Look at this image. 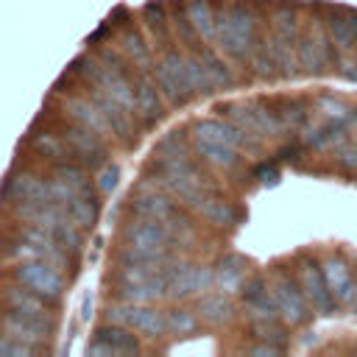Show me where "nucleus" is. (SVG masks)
Returning a JSON list of instances; mask_svg holds the SVG:
<instances>
[{"instance_id": "1", "label": "nucleus", "mask_w": 357, "mask_h": 357, "mask_svg": "<svg viewBox=\"0 0 357 357\" xmlns=\"http://www.w3.org/2000/svg\"><path fill=\"white\" fill-rule=\"evenodd\" d=\"M17 215L22 220H28L31 226L45 229L47 234H53L70 254H78L84 245V229L70 218V212L61 204H20Z\"/></svg>"}, {"instance_id": "2", "label": "nucleus", "mask_w": 357, "mask_h": 357, "mask_svg": "<svg viewBox=\"0 0 357 357\" xmlns=\"http://www.w3.org/2000/svg\"><path fill=\"white\" fill-rule=\"evenodd\" d=\"M218 42L231 59H245L254 50V14L245 3H234L218 14Z\"/></svg>"}, {"instance_id": "3", "label": "nucleus", "mask_w": 357, "mask_h": 357, "mask_svg": "<svg viewBox=\"0 0 357 357\" xmlns=\"http://www.w3.org/2000/svg\"><path fill=\"white\" fill-rule=\"evenodd\" d=\"M296 53H298V64L304 73L310 75H318L324 73L326 67L335 64V42L329 36V31H324V22L312 20L304 33H298V42H296Z\"/></svg>"}, {"instance_id": "4", "label": "nucleus", "mask_w": 357, "mask_h": 357, "mask_svg": "<svg viewBox=\"0 0 357 357\" xmlns=\"http://www.w3.org/2000/svg\"><path fill=\"white\" fill-rule=\"evenodd\" d=\"M14 257H25V259H42V262H50L56 268H70V257H67V248L53 237L47 234L45 229L39 226H25L20 231V237L11 243L8 248Z\"/></svg>"}, {"instance_id": "5", "label": "nucleus", "mask_w": 357, "mask_h": 357, "mask_svg": "<svg viewBox=\"0 0 357 357\" xmlns=\"http://www.w3.org/2000/svg\"><path fill=\"white\" fill-rule=\"evenodd\" d=\"M156 84L162 89V95L173 103V106H184L195 92L190 86V75H187V56H181L178 50H167L156 67Z\"/></svg>"}, {"instance_id": "6", "label": "nucleus", "mask_w": 357, "mask_h": 357, "mask_svg": "<svg viewBox=\"0 0 357 357\" xmlns=\"http://www.w3.org/2000/svg\"><path fill=\"white\" fill-rule=\"evenodd\" d=\"M273 298H276V307H279V315L287 321V324H307L310 315L315 312L301 290V282L298 276H290L284 268L276 271V282H273Z\"/></svg>"}, {"instance_id": "7", "label": "nucleus", "mask_w": 357, "mask_h": 357, "mask_svg": "<svg viewBox=\"0 0 357 357\" xmlns=\"http://www.w3.org/2000/svg\"><path fill=\"white\" fill-rule=\"evenodd\" d=\"M106 318L114 321V324H123L128 329H137V332H142L145 337H153V340L167 332V315L153 310V307L137 304V301H126V304L109 307Z\"/></svg>"}, {"instance_id": "8", "label": "nucleus", "mask_w": 357, "mask_h": 357, "mask_svg": "<svg viewBox=\"0 0 357 357\" xmlns=\"http://www.w3.org/2000/svg\"><path fill=\"white\" fill-rule=\"evenodd\" d=\"M298 282H301V290H304V296H307V301L315 312H321V315H335L337 312V298H335V293H332V287L324 276L321 262L304 257L298 262Z\"/></svg>"}, {"instance_id": "9", "label": "nucleus", "mask_w": 357, "mask_h": 357, "mask_svg": "<svg viewBox=\"0 0 357 357\" xmlns=\"http://www.w3.org/2000/svg\"><path fill=\"white\" fill-rule=\"evenodd\" d=\"M53 321L45 318V312H22V310H8V315L3 318V332L28 343V346H36V343H45L50 335H53Z\"/></svg>"}, {"instance_id": "10", "label": "nucleus", "mask_w": 357, "mask_h": 357, "mask_svg": "<svg viewBox=\"0 0 357 357\" xmlns=\"http://www.w3.org/2000/svg\"><path fill=\"white\" fill-rule=\"evenodd\" d=\"M17 279L31 287L33 293H39L42 298H59L64 290V279L59 273L56 265L42 262V259H28L22 265H17Z\"/></svg>"}, {"instance_id": "11", "label": "nucleus", "mask_w": 357, "mask_h": 357, "mask_svg": "<svg viewBox=\"0 0 357 357\" xmlns=\"http://www.w3.org/2000/svg\"><path fill=\"white\" fill-rule=\"evenodd\" d=\"M215 284V271L201 265H173L167 268V296L170 298H187L201 290H209Z\"/></svg>"}, {"instance_id": "12", "label": "nucleus", "mask_w": 357, "mask_h": 357, "mask_svg": "<svg viewBox=\"0 0 357 357\" xmlns=\"http://www.w3.org/2000/svg\"><path fill=\"white\" fill-rule=\"evenodd\" d=\"M137 351H139V340L131 335L128 326L114 324V321L98 326L95 340L89 346V354H106V357H112V354H137Z\"/></svg>"}, {"instance_id": "13", "label": "nucleus", "mask_w": 357, "mask_h": 357, "mask_svg": "<svg viewBox=\"0 0 357 357\" xmlns=\"http://www.w3.org/2000/svg\"><path fill=\"white\" fill-rule=\"evenodd\" d=\"M0 198H11V201H20V204H56L53 201V184L33 176V173L11 176L6 181Z\"/></svg>"}, {"instance_id": "14", "label": "nucleus", "mask_w": 357, "mask_h": 357, "mask_svg": "<svg viewBox=\"0 0 357 357\" xmlns=\"http://www.w3.org/2000/svg\"><path fill=\"white\" fill-rule=\"evenodd\" d=\"M195 139H206V142H218V145H229V148H257L259 139L248 137L243 128H237L231 120H198L195 123Z\"/></svg>"}, {"instance_id": "15", "label": "nucleus", "mask_w": 357, "mask_h": 357, "mask_svg": "<svg viewBox=\"0 0 357 357\" xmlns=\"http://www.w3.org/2000/svg\"><path fill=\"white\" fill-rule=\"evenodd\" d=\"M61 137L67 139L70 151L81 156L84 165H89V167L103 165V159H106V145H103V139H100L98 131H92V128H86V126L78 123V126H64Z\"/></svg>"}, {"instance_id": "16", "label": "nucleus", "mask_w": 357, "mask_h": 357, "mask_svg": "<svg viewBox=\"0 0 357 357\" xmlns=\"http://www.w3.org/2000/svg\"><path fill=\"white\" fill-rule=\"evenodd\" d=\"M321 268H324V276H326L335 298L351 304L357 298V282H354V273H351L349 259L343 254H332V257H326L321 262Z\"/></svg>"}, {"instance_id": "17", "label": "nucleus", "mask_w": 357, "mask_h": 357, "mask_svg": "<svg viewBox=\"0 0 357 357\" xmlns=\"http://www.w3.org/2000/svg\"><path fill=\"white\" fill-rule=\"evenodd\" d=\"M167 237L170 234L165 229V220H153V218L134 220L126 229V243L131 248H139V251H165Z\"/></svg>"}, {"instance_id": "18", "label": "nucleus", "mask_w": 357, "mask_h": 357, "mask_svg": "<svg viewBox=\"0 0 357 357\" xmlns=\"http://www.w3.org/2000/svg\"><path fill=\"white\" fill-rule=\"evenodd\" d=\"M243 301H245V310L251 315V321H259V318H279V307H276V298H273V290L265 284V279L254 276L248 282H243Z\"/></svg>"}, {"instance_id": "19", "label": "nucleus", "mask_w": 357, "mask_h": 357, "mask_svg": "<svg viewBox=\"0 0 357 357\" xmlns=\"http://www.w3.org/2000/svg\"><path fill=\"white\" fill-rule=\"evenodd\" d=\"M326 31L340 50H354L357 47V8H343L335 6L326 14Z\"/></svg>"}, {"instance_id": "20", "label": "nucleus", "mask_w": 357, "mask_h": 357, "mask_svg": "<svg viewBox=\"0 0 357 357\" xmlns=\"http://www.w3.org/2000/svg\"><path fill=\"white\" fill-rule=\"evenodd\" d=\"M134 114L145 126H153L162 117V100H159L156 84L145 73H139L137 81H134Z\"/></svg>"}, {"instance_id": "21", "label": "nucleus", "mask_w": 357, "mask_h": 357, "mask_svg": "<svg viewBox=\"0 0 357 357\" xmlns=\"http://www.w3.org/2000/svg\"><path fill=\"white\" fill-rule=\"evenodd\" d=\"M117 296L123 301H137V304L156 301V298L167 296V271H162L151 279H142V282H120Z\"/></svg>"}, {"instance_id": "22", "label": "nucleus", "mask_w": 357, "mask_h": 357, "mask_svg": "<svg viewBox=\"0 0 357 357\" xmlns=\"http://www.w3.org/2000/svg\"><path fill=\"white\" fill-rule=\"evenodd\" d=\"M301 139L307 148H315V151L337 148L340 142H346V123L343 120H324L318 126H304Z\"/></svg>"}, {"instance_id": "23", "label": "nucleus", "mask_w": 357, "mask_h": 357, "mask_svg": "<svg viewBox=\"0 0 357 357\" xmlns=\"http://www.w3.org/2000/svg\"><path fill=\"white\" fill-rule=\"evenodd\" d=\"M64 109H67V114H70L75 123H81V126H86V128H92V131H98V134H106V131H109V123H106L103 112L98 109V103H95L92 98H78V95H73V98L64 100ZM109 134H112V131H109Z\"/></svg>"}, {"instance_id": "24", "label": "nucleus", "mask_w": 357, "mask_h": 357, "mask_svg": "<svg viewBox=\"0 0 357 357\" xmlns=\"http://www.w3.org/2000/svg\"><path fill=\"white\" fill-rule=\"evenodd\" d=\"M64 209L70 212V218L86 231V229H92L95 223H98V215H100V201H98V195L89 190V184L84 187V190H78L67 204H64Z\"/></svg>"}, {"instance_id": "25", "label": "nucleus", "mask_w": 357, "mask_h": 357, "mask_svg": "<svg viewBox=\"0 0 357 357\" xmlns=\"http://www.w3.org/2000/svg\"><path fill=\"white\" fill-rule=\"evenodd\" d=\"M215 282L223 293H240L245 282V259L240 254H226L215 265Z\"/></svg>"}, {"instance_id": "26", "label": "nucleus", "mask_w": 357, "mask_h": 357, "mask_svg": "<svg viewBox=\"0 0 357 357\" xmlns=\"http://www.w3.org/2000/svg\"><path fill=\"white\" fill-rule=\"evenodd\" d=\"M198 318L206 324H229L234 318V304L229 298V293H209L198 301Z\"/></svg>"}, {"instance_id": "27", "label": "nucleus", "mask_w": 357, "mask_h": 357, "mask_svg": "<svg viewBox=\"0 0 357 357\" xmlns=\"http://www.w3.org/2000/svg\"><path fill=\"white\" fill-rule=\"evenodd\" d=\"M131 212L139 218H153V220H170L176 215V206L170 198L159 195V192H148V195H137L131 201Z\"/></svg>"}, {"instance_id": "28", "label": "nucleus", "mask_w": 357, "mask_h": 357, "mask_svg": "<svg viewBox=\"0 0 357 357\" xmlns=\"http://www.w3.org/2000/svg\"><path fill=\"white\" fill-rule=\"evenodd\" d=\"M298 33H301V22H298V8L290 6V3H282L273 14V36L282 39V42H290L296 45L298 42Z\"/></svg>"}, {"instance_id": "29", "label": "nucleus", "mask_w": 357, "mask_h": 357, "mask_svg": "<svg viewBox=\"0 0 357 357\" xmlns=\"http://www.w3.org/2000/svg\"><path fill=\"white\" fill-rule=\"evenodd\" d=\"M215 112H220L226 120H231L237 128H243L248 137H262L259 134V123H257V114H254V106L251 103H220Z\"/></svg>"}, {"instance_id": "30", "label": "nucleus", "mask_w": 357, "mask_h": 357, "mask_svg": "<svg viewBox=\"0 0 357 357\" xmlns=\"http://www.w3.org/2000/svg\"><path fill=\"white\" fill-rule=\"evenodd\" d=\"M187 11H190V20L195 22L201 39H212L218 33V14H215L209 0H190Z\"/></svg>"}, {"instance_id": "31", "label": "nucleus", "mask_w": 357, "mask_h": 357, "mask_svg": "<svg viewBox=\"0 0 357 357\" xmlns=\"http://www.w3.org/2000/svg\"><path fill=\"white\" fill-rule=\"evenodd\" d=\"M198 56H201L204 70H206V75H209V81H212L215 89H229V86H234L231 67H229L218 53H212V50H198Z\"/></svg>"}, {"instance_id": "32", "label": "nucleus", "mask_w": 357, "mask_h": 357, "mask_svg": "<svg viewBox=\"0 0 357 357\" xmlns=\"http://www.w3.org/2000/svg\"><path fill=\"white\" fill-rule=\"evenodd\" d=\"M173 25H176V33H178V39L187 45V47H192V50H198V42H201V33H198V28H195V22L190 20V11H187V3H181V0H173Z\"/></svg>"}, {"instance_id": "33", "label": "nucleus", "mask_w": 357, "mask_h": 357, "mask_svg": "<svg viewBox=\"0 0 357 357\" xmlns=\"http://www.w3.org/2000/svg\"><path fill=\"white\" fill-rule=\"evenodd\" d=\"M276 114L282 117V123H284V128L287 131H296V128H304L307 126V106L298 100V98H282L276 106Z\"/></svg>"}, {"instance_id": "34", "label": "nucleus", "mask_w": 357, "mask_h": 357, "mask_svg": "<svg viewBox=\"0 0 357 357\" xmlns=\"http://www.w3.org/2000/svg\"><path fill=\"white\" fill-rule=\"evenodd\" d=\"M25 287V284H22ZM22 287H6L3 298L8 304V310H22V312H45V304H42V296L33 293L31 287L22 290Z\"/></svg>"}, {"instance_id": "35", "label": "nucleus", "mask_w": 357, "mask_h": 357, "mask_svg": "<svg viewBox=\"0 0 357 357\" xmlns=\"http://www.w3.org/2000/svg\"><path fill=\"white\" fill-rule=\"evenodd\" d=\"M31 145H33L36 153L53 159L56 165L64 162V159H70V151H67V139H64V137H56V134H36V137L31 139Z\"/></svg>"}, {"instance_id": "36", "label": "nucleus", "mask_w": 357, "mask_h": 357, "mask_svg": "<svg viewBox=\"0 0 357 357\" xmlns=\"http://www.w3.org/2000/svg\"><path fill=\"white\" fill-rule=\"evenodd\" d=\"M198 212H201L209 223H215V226H234V223H237L234 206H231L229 201H223V198H206Z\"/></svg>"}, {"instance_id": "37", "label": "nucleus", "mask_w": 357, "mask_h": 357, "mask_svg": "<svg viewBox=\"0 0 357 357\" xmlns=\"http://www.w3.org/2000/svg\"><path fill=\"white\" fill-rule=\"evenodd\" d=\"M198 142V153L206 159V162H212V165H218V167H231V165H237V148H229V145H218V142H206V139H195Z\"/></svg>"}, {"instance_id": "38", "label": "nucleus", "mask_w": 357, "mask_h": 357, "mask_svg": "<svg viewBox=\"0 0 357 357\" xmlns=\"http://www.w3.org/2000/svg\"><path fill=\"white\" fill-rule=\"evenodd\" d=\"M251 335L257 340L265 343H276V346H287V329L279 324V318H259L251 324Z\"/></svg>"}, {"instance_id": "39", "label": "nucleus", "mask_w": 357, "mask_h": 357, "mask_svg": "<svg viewBox=\"0 0 357 357\" xmlns=\"http://www.w3.org/2000/svg\"><path fill=\"white\" fill-rule=\"evenodd\" d=\"M142 20H145V25L153 31V36H159L162 45H167V14H165V6H162L159 0L145 3V8H142Z\"/></svg>"}, {"instance_id": "40", "label": "nucleus", "mask_w": 357, "mask_h": 357, "mask_svg": "<svg viewBox=\"0 0 357 357\" xmlns=\"http://www.w3.org/2000/svg\"><path fill=\"white\" fill-rule=\"evenodd\" d=\"M187 75H190V86H192L195 95H209V92H215V86H212V81H209V75H206V70H204V61H201L198 50H195L192 56H187Z\"/></svg>"}, {"instance_id": "41", "label": "nucleus", "mask_w": 357, "mask_h": 357, "mask_svg": "<svg viewBox=\"0 0 357 357\" xmlns=\"http://www.w3.org/2000/svg\"><path fill=\"white\" fill-rule=\"evenodd\" d=\"M318 112L324 114V120H343V123H349L354 117V109L349 103H343L340 98H335V95H321L318 98Z\"/></svg>"}, {"instance_id": "42", "label": "nucleus", "mask_w": 357, "mask_h": 357, "mask_svg": "<svg viewBox=\"0 0 357 357\" xmlns=\"http://www.w3.org/2000/svg\"><path fill=\"white\" fill-rule=\"evenodd\" d=\"M120 42H123V50L134 59V64H139V70H148L151 56H148V47H145V42H142V36L128 28V31L120 36Z\"/></svg>"}, {"instance_id": "43", "label": "nucleus", "mask_w": 357, "mask_h": 357, "mask_svg": "<svg viewBox=\"0 0 357 357\" xmlns=\"http://www.w3.org/2000/svg\"><path fill=\"white\" fill-rule=\"evenodd\" d=\"M251 64H254V73H257L259 78H273V75L279 73L276 59H273V53H271V47H268V45H254Z\"/></svg>"}, {"instance_id": "44", "label": "nucleus", "mask_w": 357, "mask_h": 357, "mask_svg": "<svg viewBox=\"0 0 357 357\" xmlns=\"http://www.w3.org/2000/svg\"><path fill=\"white\" fill-rule=\"evenodd\" d=\"M56 176L59 178H64L70 187H75V190H84L89 181H86V170H84V165H75V162H70V159H64V162H59L56 165Z\"/></svg>"}, {"instance_id": "45", "label": "nucleus", "mask_w": 357, "mask_h": 357, "mask_svg": "<svg viewBox=\"0 0 357 357\" xmlns=\"http://www.w3.org/2000/svg\"><path fill=\"white\" fill-rule=\"evenodd\" d=\"M195 326H198V315H195V312L173 310V312L167 315V329L176 332V335H190V332H195Z\"/></svg>"}, {"instance_id": "46", "label": "nucleus", "mask_w": 357, "mask_h": 357, "mask_svg": "<svg viewBox=\"0 0 357 357\" xmlns=\"http://www.w3.org/2000/svg\"><path fill=\"white\" fill-rule=\"evenodd\" d=\"M33 351V346L11 337V335H3L0 337V357H28Z\"/></svg>"}, {"instance_id": "47", "label": "nucleus", "mask_w": 357, "mask_h": 357, "mask_svg": "<svg viewBox=\"0 0 357 357\" xmlns=\"http://www.w3.org/2000/svg\"><path fill=\"white\" fill-rule=\"evenodd\" d=\"M254 178H257L259 184H265V187L279 184V178H282L279 165H276V162H259V165L254 167Z\"/></svg>"}, {"instance_id": "48", "label": "nucleus", "mask_w": 357, "mask_h": 357, "mask_svg": "<svg viewBox=\"0 0 357 357\" xmlns=\"http://www.w3.org/2000/svg\"><path fill=\"white\" fill-rule=\"evenodd\" d=\"M335 159L346 170H357V142H340L335 148Z\"/></svg>"}, {"instance_id": "49", "label": "nucleus", "mask_w": 357, "mask_h": 357, "mask_svg": "<svg viewBox=\"0 0 357 357\" xmlns=\"http://www.w3.org/2000/svg\"><path fill=\"white\" fill-rule=\"evenodd\" d=\"M117 181H120V167L117 165H103V170L98 176V190L100 192H112L117 187Z\"/></svg>"}, {"instance_id": "50", "label": "nucleus", "mask_w": 357, "mask_h": 357, "mask_svg": "<svg viewBox=\"0 0 357 357\" xmlns=\"http://www.w3.org/2000/svg\"><path fill=\"white\" fill-rule=\"evenodd\" d=\"M335 67H337L340 78L357 81V59H335Z\"/></svg>"}, {"instance_id": "51", "label": "nucleus", "mask_w": 357, "mask_h": 357, "mask_svg": "<svg viewBox=\"0 0 357 357\" xmlns=\"http://www.w3.org/2000/svg\"><path fill=\"white\" fill-rule=\"evenodd\" d=\"M284 351V346H276V343H265V340H259V343H254L251 349H248V354H268V357H273V354H282Z\"/></svg>"}, {"instance_id": "52", "label": "nucleus", "mask_w": 357, "mask_h": 357, "mask_svg": "<svg viewBox=\"0 0 357 357\" xmlns=\"http://www.w3.org/2000/svg\"><path fill=\"white\" fill-rule=\"evenodd\" d=\"M109 31H112V22H109V25H100V28H98V31H95V33L86 39V45H98V42H100V39H103Z\"/></svg>"}]
</instances>
